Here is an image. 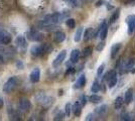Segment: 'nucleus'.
Instances as JSON below:
<instances>
[{
    "label": "nucleus",
    "instance_id": "09e8293b",
    "mask_svg": "<svg viewBox=\"0 0 135 121\" xmlns=\"http://www.w3.org/2000/svg\"><path fill=\"white\" fill-rule=\"evenodd\" d=\"M81 1H84V2H88V1H90V0H81Z\"/></svg>",
    "mask_w": 135,
    "mask_h": 121
},
{
    "label": "nucleus",
    "instance_id": "bb28decb",
    "mask_svg": "<svg viewBox=\"0 0 135 121\" xmlns=\"http://www.w3.org/2000/svg\"><path fill=\"white\" fill-rule=\"evenodd\" d=\"M101 89V85L98 81H95L93 84H92V87H91V92L92 93H98Z\"/></svg>",
    "mask_w": 135,
    "mask_h": 121
},
{
    "label": "nucleus",
    "instance_id": "dca6fc26",
    "mask_svg": "<svg viewBox=\"0 0 135 121\" xmlns=\"http://www.w3.org/2000/svg\"><path fill=\"white\" fill-rule=\"evenodd\" d=\"M15 43L19 49H24L26 46V38L23 35H18L15 40Z\"/></svg>",
    "mask_w": 135,
    "mask_h": 121
},
{
    "label": "nucleus",
    "instance_id": "a19ab883",
    "mask_svg": "<svg viewBox=\"0 0 135 121\" xmlns=\"http://www.w3.org/2000/svg\"><path fill=\"white\" fill-rule=\"evenodd\" d=\"M75 68H73V67H71V68H69V69L67 70V72H66V74H65V76L67 77V76H69L70 74H73V73H75Z\"/></svg>",
    "mask_w": 135,
    "mask_h": 121
},
{
    "label": "nucleus",
    "instance_id": "9d476101",
    "mask_svg": "<svg viewBox=\"0 0 135 121\" xmlns=\"http://www.w3.org/2000/svg\"><path fill=\"white\" fill-rule=\"evenodd\" d=\"M31 108V103H30V101L26 98H23L20 100V102H19V109L23 111V112H26L28 110Z\"/></svg>",
    "mask_w": 135,
    "mask_h": 121
},
{
    "label": "nucleus",
    "instance_id": "b1692460",
    "mask_svg": "<svg viewBox=\"0 0 135 121\" xmlns=\"http://www.w3.org/2000/svg\"><path fill=\"white\" fill-rule=\"evenodd\" d=\"M119 16H120V10L117 9V10H115V11L113 12V14L111 15V17H110V20H109V23L112 24V23L116 22L118 20Z\"/></svg>",
    "mask_w": 135,
    "mask_h": 121
},
{
    "label": "nucleus",
    "instance_id": "37998d69",
    "mask_svg": "<svg viewBox=\"0 0 135 121\" xmlns=\"http://www.w3.org/2000/svg\"><path fill=\"white\" fill-rule=\"evenodd\" d=\"M103 3H104V1H102V0H99V1H97L96 2V7H99V6H101V5H103Z\"/></svg>",
    "mask_w": 135,
    "mask_h": 121
},
{
    "label": "nucleus",
    "instance_id": "a878e982",
    "mask_svg": "<svg viewBox=\"0 0 135 121\" xmlns=\"http://www.w3.org/2000/svg\"><path fill=\"white\" fill-rule=\"evenodd\" d=\"M89 101L92 102V103H100L102 101V97L101 96H99V95H96V94H93V95H91L90 97H89Z\"/></svg>",
    "mask_w": 135,
    "mask_h": 121
},
{
    "label": "nucleus",
    "instance_id": "de8ad7c7",
    "mask_svg": "<svg viewBox=\"0 0 135 121\" xmlns=\"http://www.w3.org/2000/svg\"><path fill=\"white\" fill-rule=\"evenodd\" d=\"M107 9H108V10H110V9H113V6H110V5H108V4H107Z\"/></svg>",
    "mask_w": 135,
    "mask_h": 121
},
{
    "label": "nucleus",
    "instance_id": "c03bdc74",
    "mask_svg": "<svg viewBox=\"0 0 135 121\" xmlns=\"http://www.w3.org/2000/svg\"><path fill=\"white\" fill-rule=\"evenodd\" d=\"M3 64H4V58L0 55V65H3Z\"/></svg>",
    "mask_w": 135,
    "mask_h": 121
},
{
    "label": "nucleus",
    "instance_id": "f704fd0d",
    "mask_svg": "<svg viewBox=\"0 0 135 121\" xmlns=\"http://www.w3.org/2000/svg\"><path fill=\"white\" fill-rule=\"evenodd\" d=\"M65 116H66V113H64V112H59L56 116H55V118H54V120H62L64 118H65Z\"/></svg>",
    "mask_w": 135,
    "mask_h": 121
},
{
    "label": "nucleus",
    "instance_id": "79ce46f5",
    "mask_svg": "<svg viewBox=\"0 0 135 121\" xmlns=\"http://www.w3.org/2000/svg\"><path fill=\"white\" fill-rule=\"evenodd\" d=\"M15 65H16V68L18 70H22L23 67H24V66H23V63L21 62V61H17Z\"/></svg>",
    "mask_w": 135,
    "mask_h": 121
},
{
    "label": "nucleus",
    "instance_id": "f03ea898",
    "mask_svg": "<svg viewBox=\"0 0 135 121\" xmlns=\"http://www.w3.org/2000/svg\"><path fill=\"white\" fill-rule=\"evenodd\" d=\"M34 98H35L36 102L40 104V106L45 107V108L51 106V105L54 104V102H55V98H54V97L49 96V95H46V94H45V93H42V92L37 93Z\"/></svg>",
    "mask_w": 135,
    "mask_h": 121
},
{
    "label": "nucleus",
    "instance_id": "4be33fe9",
    "mask_svg": "<svg viewBox=\"0 0 135 121\" xmlns=\"http://www.w3.org/2000/svg\"><path fill=\"white\" fill-rule=\"evenodd\" d=\"M107 35H108V25L107 24H105V25L101 28L100 32H99V36H100L101 40H105V38L107 37Z\"/></svg>",
    "mask_w": 135,
    "mask_h": 121
},
{
    "label": "nucleus",
    "instance_id": "ddd939ff",
    "mask_svg": "<svg viewBox=\"0 0 135 121\" xmlns=\"http://www.w3.org/2000/svg\"><path fill=\"white\" fill-rule=\"evenodd\" d=\"M133 101V89L132 88H129L126 92H125V95H124V103H126L127 105L130 104Z\"/></svg>",
    "mask_w": 135,
    "mask_h": 121
},
{
    "label": "nucleus",
    "instance_id": "ea45409f",
    "mask_svg": "<svg viewBox=\"0 0 135 121\" xmlns=\"http://www.w3.org/2000/svg\"><path fill=\"white\" fill-rule=\"evenodd\" d=\"M96 114L95 113H90V114H88L87 115V117H86V120L87 121H91V120H95Z\"/></svg>",
    "mask_w": 135,
    "mask_h": 121
},
{
    "label": "nucleus",
    "instance_id": "7c9ffc66",
    "mask_svg": "<svg viewBox=\"0 0 135 121\" xmlns=\"http://www.w3.org/2000/svg\"><path fill=\"white\" fill-rule=\"evenodd\" d=\"M41 46H42V50H44L45 54H50L54 50V47L50 43H44V45H41Z\"/></svg>",
    "mask_w": 135,
    "mask_h": 121
},
{
    "label": "nucleus",
    "instance_id": "423d86ee",
    "mask_svg": "<svg viewBox=\"0 0 135 121\" xmlns=\"http://www.w3.org/2000/svg\"><path fill=\"white\" fill-rule=\"evenodd\" d=\"M126 23L128 25V35H133L135 32V15H129L126 18Z\"/></svg>",
    "mask_w": 135,
    "mask_h": 121
},
{
    "label": "nucleus",
    "instance_id": "72a5a7b5",
    "mask_svg": "<svg viewBox=\"0 0 135 121\" xmlns=\"http://www.w3.org/2000/svg\"><path fill=\"white\" fill-rule=\"evenodd\" d=\"M72 111H73V110H72V105H71V103L66 104V107H65V113H66V116L70 117Z\"/></svg>",
    "mask_w": 135,
    "mask_h": 121
},
{
    "label": "nucleus",
    "instance_id": "c756f323",
    "mask_svg": "<svg viewBox=\"0 0 135 121\" xmlns=\"http://www.w3.org/2000/svg\"><path fill=\"white\" fill-rule=\"evenodd\" d=\"M133 114H130V113H127V112H124V113H122L121 115H120V117H121V120H132L133 119Z\"/></svg>",
    "mask_w": 135,
    "mask_h": 121
},
{
    "label": "nucleus",
    "instance_id": "c85d7f7f",
    "mask_svg": "<svg viewBox=\"0 0 135 121\" xmlns=\"http://www.w3.org/2000/svg\"><path fill=\"white\" fill-rule=\"evenodd\" d=\"M82 33H83V28L80 27V28H78V30L76 31L75 37H74V40H75L76 42H79L80 40H81V38H82Z\"/></svg>",
    "mask_w": 135,
    "mask_h": 121
},
{
    "label": "nucleus",
    "instance_id": "a18cd8bd",
    "mask_svg": "<svg viewBox=\"0 0 135 121\" xmlns=\"http://www.w3.org/2000/svg\"><path fill=\"white\" fill-rule=\"evenodd\" d=\"M3 105H4V101H3V99L2 98H0V108H2Z\"/></svg>",
    "mask_w": 135,
    "mask_h": 121
},
{
    "label": "nucleus",
    "instance_id": "7ed1b4c3",
    "mask_svg": "<svg viewBox=\"0 0 135 121\" xmlns=\"http://www.w3.org/2000/svg\"><path fill=\"white\" fill-rule=\"evenodd\" d=\"M18 84H19V80H18V78L17 77H10V78H8V80L5 82V84H4V86H3V92L6 93V94H9V93H11L14 91V89L18 86Z\"/></svg>",
    "mask_w": 135,
    "mask_h": 121
},
{
    "label": "nucleus",
    "instance_id": "a211bd4d",
    "mask_svg": "<svg viewBox=\"0 0 135 121\" xmlns=\"http://www.w3.org/2000/svg\"><path fill=\"white\" fill-rule=\"evenodd\" d=\"M121 47H122V43H115L114 46L111 47V59H115L116 58V56L118 55L119 51L121 50Z\"/></svg>",
    "mask_w": 135,
    "mask_h": 121
},
{
    "label": "nucleus",
    "instance_id": "49530a36",
    "mask_svg": "<svg viewBox=\"0 0 135 121\" xmlns=\"http://www.w3.org/2000/svg\"><path fill=\"white\" fill-rule=\"evenodd\" d=\"M126 2H127V3H130V4H133L135 2V0H126Z\"/></svg>",
    "mask_w": 135,
    "mask_h": 121
},
{
    "label": "nucleus",
    "instance_id": "58836bf2",
    "mask_svg": "<svg viewBox=\"0 0 135 121\" xmlns=\"http://www.w3.org/2000/svg\"><path fill=\"white\" fill-rule=\"evenodd\" d=\"M65 1H67L68 3H70L73 7H78V6H79L78 0H65Z\"/></svg>",
    "mask_w": 135,
    "mask_h": 121
},
{
    "label": "nucleus",
    "instance_id": "f8f14e48",
    "mask_svg": "<svg viewBox=\"0 0 135 121\" xmlns=\"http://www.w3.org/2000/svg\"><path fill=\"white\" fill-rule=\"evenodd\" d=\"M107 111H108V106L106 104H103V105H101V106H99V107L96 108L95 114L97 116H99V117H103V116L106 115Z\"/></svg>",
    "mask_w": 135,
    "mask_h": 121
},
{
    "label": "nucleus",
    "instance_id": "473e14b6",
    "mask_svg": "<svg viewBox=\"0 0 135 121\" xmlns=\"http://www.w3.org/2000/svg\"><path fill=\"white\" fill-rule=\"evenodd\" d=\"M116 84H117V76H115L110 81H108V88L112 89V88H114V87L116 86Z\"/></svg>",
    "mask_w": 135,
    "mask_h": 121
},
{
    "label": "nucleus",
    "instance_id": "0eeeda50",
    "mask_svg": "<svg viewBox=\"0 0 135 121\" xmlns=\"http://www.w3.org/2000/svg\"><path fill=\"white\" fill-rule=\"evenodd\" d=\"M66 57H67V51H62V52L56 56V58L55 59V61L52 62V67H54V68H57L60 65H62V63L65 61Z\"/></svg>",
    "mask_w": 135,
    "mask_h": 121
},
{
    "label": "nucleus",
    "instance_id": "e433bc0d",
    "mask_svg": "<svg viewBox=\"0 0 135 121\" xmlns=\"http://www.w3.org/2000/svg\"><path fill=\"white\" fill-rule=\"evenodd\" d=\"M88 100H89V99L86 97V95H82V96L80 97L79 101H80V103L82 104V106H85V105L87 104V102H88Z\"/></svg>",
    "mask_w": 135,
    "mask_h": 121
},
{
    "label": "nucleus",
    "instance_id": "5701e85b",
    "mask_svg": "<svg viewBox=\"0 0 135 121\" xmlns=\"http://www.w3.org/2000/svg\"><path fill=\"white\" fill-rule=\"evenodd\" d=\"M115 76H117V74H116V72L114 71V70H111V71H109V72H107L105 75H104V77H103V80L104 81H110L112 78H114Z\"/></svg>",
    "mask_w": 135,
    "mask_h": 121
},
{
    "label": "nucleus",
    "instance_id": "6ab92c4d",
    "mask_svg": "<svg viewBox=\"0 0 135 121\" xmlns=\"http://www.w3.org/2000/svg\"><path fill=\"white\" fill-rule=\"evenodd\" d=\"M80 55H81V52H80L79 50H73L72 52H71V58H70L71 63L73 64L78 63V61H79L80 59Z\"/></svg>",
    "mask_w": 135,
    "mask_h": 121
},
{
    "label": "nucleus",
    "instance_id": "cd10ccee",
    "mask_svg": "<svg viewBox=\"0 0 135 121\" xmlns=\"http://www.w3.org/2000/svg\"><path fill=\"white\" fill-rule=\"evenodd\" d=\"M92 52H93V49L91 46H87V47H85L84 50H83V52H82V57L83 58H88V57H90L91 55H92Z\"/></svg>",
    "mask_w": 135,
    "mask_h": 121
},
{
    "label": "nucleus",
    "instance_id": "20e7f679",
    "mask_svg": "<svg viewBox=\"0 0 135 121\" xmlns=\"http://www.w3.org/2000/svg\"><path fill=\"white\" fill-rule=\"evenodd\" d=\"M26 37H27V40H31V41H35V42H40L44 40L42 33H40V31L35 30L34 28H31L29 31H27Z\"/></svg>",
    "mask_w": 135,
    "mask_h": 121
},
{
    "label": "nucleus",
    "instance_id": "2f4dec72",
    "mask_svg": "<svg viewBox=\"0 0 135 121\" xmlns=\"http://www.w3.org/2000/svg\"><path fill=\"white\" fill-rule=\"evenodd\" d=\"M66 24H67V26L69 28H75V26H76V20L74 19V18H68L67 21H66Z\"/></svg>",
    "mask_w": 135,
    "mask_h": 121
},
{
    "label": "nucleus",
    "instance_id": "39448f33",
    "mask_svg": "<svg viewBox=\"0 0 135 121\" xmlns=\"http://www.w3.org/2000/svg\"><path fill=\"white\" fill-rule=\"evenodd\" d=\"M11 35L6 29H4L3 27L0 26V43H2L4 46H7V45H9L11 42Z\"/></svg>",
    "mask_w": 135,
    "mask_h": 121
},
{
    "label": "nucleus",
    "instance_id": "f3484780",
    "mask_svg": "<svg viewBox=\"0 0 135 121\" xmlns=\"http://www.w3.org/2000/svg\"><path fill=\"white\" fill-rule=\"evenodd\" d=\"M85 85H86V76L81 75L79 77V79L77 80V82H76L74 88H75V89H81V88H83Z\"/></svg>",
    "mask_w": 135,
    "mask_h": 121
},
{
    "label": "nucleus",
    "instance_id": "aec40b11",
    "mask_svg": "<svg viewBox=\"0 0 135 121\" xmlns=\"http://www.w3.org/2000/svg\"><path fill=\"white\" fill-rule=\"evenodd\" d=\"M94 33H95V32H94L93 28L89 27V28L86 29L84 32V35H83L84 41H88V40H90L91 38H94Z\"/></svg>",
    "mask_w": 135,
    "mask_h": 121
},
{
    "label": "nucleus",
    "instance_id": "6e6552de",
    "mask_svg": "<svg viewBox=\"0 0 135 121\" xmlns=\"http://www.w3.org/2000/svg\"><path fill=\"white\" fill-rule=\"evenodd\" d=\"M7 115H8V117H9L10 120H14V121L21 120V116H20V114H19L15 109L10 108V107L7 108Z\"/></svg>",
    "mask_w": 135,
    "mask_h": 121
},
{
    "label": "nucleus",
    "instance_id": "c9c22d12",
    "mask_svg": "<svg viewBox=\"0 0 135 121\" xmlns=\"http://www.w3.org/2000/svg\"><path fill=\"white\" fill-rule=\"evenodd\" d=\"M104 47H105V42H104V40L101 41V42H99L97 46H96V51H98V52H101L104 50Z\"/></svg>",
    "mask_w": 135,
    "mask_h": 121
},
{
    "label": "nucleus",
    "instance_id": "f257e3e1",
    "mask_svg": "<svg viewBox=\"0 0 135 121\" xmlns=\"http://www.w3.org/2000/svg\"><path fill=\"white\" fill-rule=\"evenodd\" d=\"M62 19V15L61 12H56V13H52V14H47L45 15L44 19L41 20V22L38 24V26L40 25H55L56 23L61 22Z\"/></svg>",
    "mask_w": 135,
    "mask_h": 121
},
{
    "label": "nucleus",
    "instance_id": "1a4fd4ad",
    "mask_svg": "<svg viewBox=\"0 0 135 121\" xmlns=\"http://www.w3.org/2000/svg\"><path fill=\"white\" fill-rule=\"evenodd\" d=\"M40 79V70L38 68H35L31 71L29 75V80L31 83H37Z\"/></svg>",
    "mask_w": 135,
    "mask_h": 121
},
{
    "label": "nucleus",
    "instance_id": "412c9836",
    "mask_svg": "<svg viewBox=\"0 0 135 121\" xmlns=\"http://www.w3.org/2000/svg\"><path fill=\"white\" fill-rule=\"evenodd\" d=\"M134 65H135V59L134 58L128 59V61H126V63H125V69H126V72L131 71V70L134 68Z\"/></svg>",
    "mask_w": 135,
    "mask_h": 121
},
{
    "label": "nucleus",
    "instance_id": "9b49d317",
    "mask_svg": "<svg viewBox=\"0 0 135 121\" xmlns=\"http://www.w3.org/2000/svg\"><path fill=\"white\" fill-rule=\"evenodd\" d=\"M30 54L32 57H40L45 54V52H44L41 46H33L30 49Z\"/></svg>",
    "mask_w": 135,
    "mask_h": 121
},
{
    "label": "nucleus",
    "instance_id": "4c0bfd02",
    "mask_svg": "<svg viewBox=\"0 0 135 121\" xmlns=\"http://www.w3.org/2000/svg\"><path fill=\"white\" fill-rule=\"evenodd\" d=\"M104 69H105V65H104V64H102L101 66L98 68V70H97V76H98V77H100V76L103 74Z\"/></svg>",
    "mask_w": 135,
    "mask_h": 121
},
{
    "label": "nucleus",
    "instance_id": "4468645a",
    "mask_svg": "<svg viewBox=\"0 0 135 121\" xmlns=\"http://www.w3.org/2000/svg\"><path fill=\"white\" fill-rule=\"evenodd\" d=\"M65 40H66V33H65L64 31L59 30V31L55 32V35H54V40H55L56 42L61 43V42H62Z\"/></svg>",
    "mask_w": 135,
    "mask_h": 121
},
{
    "label": "nucleus",
    "instance_id": "393cba45",
    "mask_svg": "<svg viewBox=\"0 0 135 121\" xmlns=\"http://www.w3.org/2000/svg\"><path fill=\"white\" fill-rule=\"evenodd\" d=\"M124 103V99L122 97H120L118 96L117 98L115 99V102H114V107H115V109H120L121 107H122V105Z\"/></svg>",
    "mask_w": 135,
    "mask_h": 121
},
{
    "label": "nucleus",
    "instance_id": "2eb2a0df",
    "mask_svg": "<svg viewBox=\"0 0 135 121\" xmlns=\"http://www.w3.org/2000/svg\"><path fill=\"white\" fill-rule=\"evenodd\" d=\"M82 104L80 103V101H77L76 103L73 105V107H72V110H73L74 112V115L76 116V117H79L81 115V113H82Z\"/></svg>",
    "mask_w": 135,
    "mask_h": 121
}]
</instances>
